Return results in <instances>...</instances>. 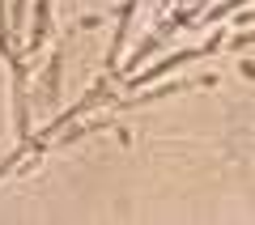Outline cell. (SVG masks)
<instances>
[{
  "label": "cell",
  "instance_id": "3957f363",
  "mask_svg": "<svg viewBox=\"0 0 255 225\" xmlns=\"http://www.w3.org/2000/svg\"><path fill=\"white\" fill-rule=\"evenodd\" d=\"M174 30H179V26H174V21H166V26L157 30V34H149L145 43H140L136 51H132V60H124V68H119V77H132V72H136L140 64L149 60V51H157V47H162V38H166V34H174Z\"/></svg>",
  "mask_w": 255,
  "mask_h": 225
},
{
  "label": "cell",
  "instance_id": "277c9868",
  "mask_svg": "<svg viewBox=\"0 0 255 225\" xmlns=\"http://www.w3.org/2000/svg\"><path fill=\"white\" fill-rule=\"evenodd\" d=\"M230 51H247V47H255V30H243V34H230L226 38Z\"/></svg>",
  "mask_w": 255,
  "mask_h": 225
},
{
  "label": "cell",
  "instance_id": "6da1fadb",
  "mask_svg": "<svg viewBox=\"0 0 255 225\" xmlns=\"http://www.w3.org/2000/svg\"><path fill=\"white\" fill-rule=\"evenodd\" d=\"M204 43L200 47H183V51H170L166 55L162 64H153V68H145V72H132V77H128V85H132V90H140V85H153V81H162V77H170L174 68H187L191 60H204Z\"/></svg>",
  "mask_w": 255,
  "mask_h": 225
},
{
  "label": "cell",
  "instance_id": "5b68a950",
  "mask_svg": "<svg viewBox=\"0 0 255 225\" xmlns=\"http://www.w3.org/2000/svg\"><path fill=\"white\" fill-rule=\"evenodd\" d=\"M238 77L243 81H255V60H238Z\"/></svg>",
  "mask_w": 255,
  "mask_h": 225
},
{
  "label": "cell",
  "instance_id": "7a4b0ae2",
  "mask_svg": "<svg viewBox=\"0 0 255 225\" xmlns=\"http://www.w3.org/2000/svg\"><path fill=\"white\" fill-rule=\"evenodd\" d=\"M47 34H51V0H34V30L26 38V51L38 55L43 43H47Z\"/></svg>",
  "mask_w": 255,
  "mask_h": 225
},
{
  "label": "cell",
  "instance_id": "8992f818",
  "mask_svg": "<svg viewBox=\"0 0 255 225\" xmlns=\"http://www.w3.org/2000/svg\"><path fill=\"white\" fill-rule=\"evenodd\" d=\"M251 17H255V13H247V9H238V13H230V21H234V26H251Z\"/></svg>",
  "mask_w": 255,
  "mask_h": 225
}]
</instances>
